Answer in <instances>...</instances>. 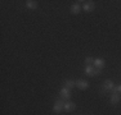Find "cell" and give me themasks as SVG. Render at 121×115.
<instances>
[{
  "instance_id": "cell-1",
  "label": "cell",
  "mask_w": 121,
  "mask_h": 115,
  "mask_svg": "<svg viewBox=\"0 0 121 115\" xmlns=\"http://www.w3.org/2000/svg\"><path fill=\"white\" fill-rule=\"evenodd\" d=\"M100 72H102L100 69L93 67V65H86L85 67V73L88 74V76H90V77L98 76V74H100Z\"/></svg>"
},
{
  "instance_id": "cell-2",
  "label": "cell",
  "mask_w": 121,
  "mask_h": 115,
  "mask_svg": "<svg viewBox=\"0 0 121 115\" xmlns=\"http://www.w3.org/2000/svg\"><path fill=\"white\" fill-rule=\"evenodd\" d=\"M59 96L62 97V100H65V101H70V100H71V90H70V88H67V87L60 88Z\"/></svg>"
},
{
  "instance_id": "cell-3",
  "label": "cell",
  "mask_w": 121,
  "mask_h": 115,
  "mask_svg": "<svg viewBox=\"0 0 121 115\" xmlns=\"http://www.w3.org/2000/svg\"><path fill=\"white\" fill-rule=\"evenodd\" d=\"M63 106H65V100H57V101L54 102L53 111H54V113H57V114H60L62 111H65Z\"/></svg>"
},
{
  "instance_id": "cell-4",
  "label": "cell",
  "mask_w": 121,
  "mask_h": 115,
  "mask_svg": "<svg viewBox=\"0 0 121 115\" xmlns=\"http://www.w3.org/2000/svg\"><path fill=\"white\" fill-rule=\"evenodd\" d=\"M63 109H65L66 113H71V111H73L75 109H76V104L72 102L70 100V101H65V106H63Z\"/></svg>"
},
{
  "instance_id": "cell-5",
  "label": "cell",
  "mask_w": 121,
  "mask_h": 115,
  "mask_svg": "<svg viewBox=\"0 0 121 115\" xmlns=\"http://www.w3.org/2000/svg\"><path fill=\"white\" fill-rule=\"evenodd\" d=\"M94 67L102 70V69L106 67V60L103 59V58H97V59L94 60Z\"/></svg>"
},
{
  "instance_id": "cell-6",
  "label": "cell",
  "mask_w": 121,
  "mask_h": 115,
  "mask_svg": "<svg viewBox=\"0 0 121 115\" xmlns=\"http://www.w3.org/2000/svg\"><path fill=\"white\" fill-rule=\"evenodd\" d=\"M76 87H79L80 90H86L89 87V82L85 79H79L76 80Z\"/></svg>"
},
{
  "instance_id": "cell-7",
  "label": "cell",
  "mask_w": 121,
  "mask_h": 115,
  "mask_svg": "<svg viewBox=\"0 0 121 115\" xmlns=\"http://www.w3.org/2000/svg\"><path fill=\"white\" fill-rule=\"evenodd\" d=\"M95 5H94V1H85L84 5H82V9L85 12H93Z\"/></svg>"
},
{
  "instance_id": "cell-8",
  "label": "cell",
  "mask_w": 121,
  "mask_h": 115,
  "mask_svg": "<svg viewBox=\"0 0 121 115\" xmlns=\"http://www.w3.org/2000/svg\"><path fill=\"white\" fill-rule=\"evenodd\" d=\"M120 100H121V93H112L111 99H109V102L112 105H116V104L120 102Z\"/></svg>"
},
{
  "instance_id": "cell-9",
  "label": "cell",
  "mask_w": 121,
  "mask_h": 115,
  "mask_svg": "<svg viewBox=\"0 0 121 115\" xmlns=\"http://www.w3.org/2000/svg\"><path fill=\"white\" fill-rule=\"evenodd\" d=\"M115 86H113V82H112L111 79H106L104 82H103V90H106V91H112V88H113Z\"/></svg>"
},
{
  "instance_id": "cell-10",
  "label": "cell",
  "mask_w": 121,
  "mask_h": 115,
  "mask_svg": "<svg viewBox=\"0 0 121 115\" xmlns=\"http://www.w3.org/2000/svg\"><path fill=\"white\" fill-rule=\"evenodd\" d=\"M26 7H27L28 9H36V8L39 7V3L35 1V0H27V1H26Z\"/></svg>"
},
{
  "instance_id": "cell-11",
  "label": "cell",
  "mask_w": 121,
  "mask_h": 115,
  "mask_svg": "<svg viewBox=\"0 0 121 115\" xmlns=\"http://www.w3.org/2000/svg\"><path fill=\"white\" fill-rule=\"evenodd\" d=\"M81 9L82 8H81L80 4H72L71 5V13L72 14H79L80 12H81Z\"/></svg>"
},
{
  "instance_id": "cell-12",
  "label": "cell",
  "mask_w": 121,
  "mask_h": 115,
  "mask_svg": "<svg viewBox=\"0 0 121 115\" xmlns=\"http://www.w3.org/2000/svg\"><path fill=\"white\" fill-rule=\"evenodd\" d=\"M65 87H67V88H73V87H76V80H73V79H66L65 80Z\"/></svg>"
},
{
  "instance_id": "cell-13",
  "label": "cell",
  "mask_w": 121,
  "mask_h": 115,
  "mask_svg": "<svg viewBox=\"0 0 121 115\" xmlns=\"http://www.w3.org/2000/svg\"><path fill=\"white\" fill-rule=\"evenodd\" d=\"M94 60L95 59H93L91 56H88V58H85V64L86 65H91V64H94Z\"/></svg>"
},
{
  "instance_id": "cell-14",
  "label": "cell",
  "mask_w": 121,
  "mask_h": 115,
  "mask_svg": "<svg viewBox=\"0 0 121 115\" xmlns=\"http://www.w3.org/2000/svg\"><path fill=\"white\" fill-rule=\"evenodd\" d=\"M112 93H121V84L116 86V87L112 88Z\"/></svg>"
}]
</instances>
